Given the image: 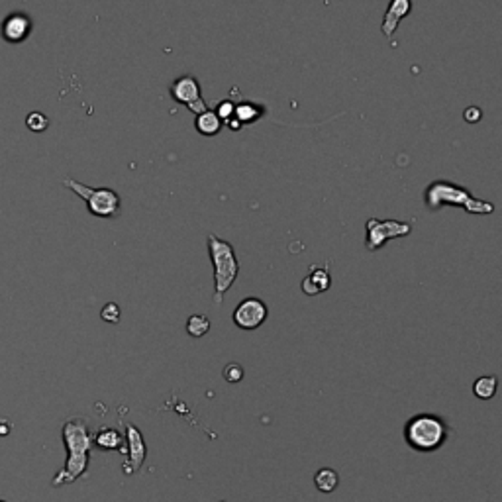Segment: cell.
<instances>
[{
  "instance_id": "cell-1",
  "label": "cell",
  "mask_w": 502,
  "mask_h": 502,
  "mask_svg": "<svg viewBox=\"0 0 502 502\" xmlns=\"http://www.w3.org/2000/svg\"><path fill=\"white\" fill-rule=\"evenodd\" d=\"M61 438L67 450V462L52 479V487H65L81 479L89 467V455L93 448V434L84 418H69L63 424Z\"/></svg>"
},
{
  "instance_id": "cell-2",
  "label": "cell",
  "mask_w": 502,
  "mask_h": 502,
  "mask_svg": "<svg viewBox=\"0 0 502 502\" xmlns=\"http://www.w3.org/2000/svg\"><path fill=\"white\" fill-rule=\"evenodd\" d=\"M424 202L430 212H436L443 206H462L469 214H492L494 212L492 202L473 196L471 191H467L465 186L450 183L445 179H438L428 185V189L424 191Z\"/></svg>"
},
{
  "instance_id": "cell-3",
  "label": "cell",
  "mask_w": 502,
  "mask_h": 502,
  "mask_svg": "<svg viewBox=\"0 0 502 502\" xmlns=\"http://www.w3.org/2000/svg\"><path fill=\"white\" fill-rule=\"evenodd\" d=\"M206 246H208V256L214 267V302L222 304L224 295L232 288L239 275V261H237L234 246L216 234L206 236Z\"/></svg>"
},
{
  "instance_id": "cell-4",
  "label": "cell",
  "mask_w": 502,
  "mask_h": 502,
  "mask_svg": "<svg viewBox=\"0 0 502 502\" xmlns=\"http://www.w3.org/2000/svg\"><path fill=\"white\" fill-rule=\"evenodd\" d=\"M404 438L410 448L416 451H434L445 440V424L431 414H420L408 420Z\"/></svg>"
},
{
  "instance_id": "cell-5",
  "label": "cell",
  "mask_w": 502,
  "mask_h": 502,
  "mask_svg": "<svg viewBox=\"0 0 502 502\" xmlns=\"http://www.w3.org/2000/svg\"><path fill=\"white\" fill-rule=\"evenodd\" d=\"M63 185L67 186L69 191H73L77 196H81L82 200L87 202L89 206V212L93 216H98V218H114L118 216L120 212V195L112 191V189H106V186H98V189H93V186H87L75 181V179H65Z\"/></svg>"
},
{
  "instance_id": "cell-6",
  "label": "cell",
  "mask_w": 502,
  "mask_h": 502,
  "mask_svg": "<svg viewBox=\"0 0 502 502\" xmlns=\"http://www.w3.org/2000/svg\"><path fill=\"white\" fill-rule=\"evenodd\" d=\"M365 246L369 251H377L385 246L389 239L410 236L412 226L408 222H400V220H379V218H369L365 222Z\"/></svg>"
},
{
  "instance_id": "cell-7",
  "label": "cell",
  "mask_w": 502,
  "mask_h": 502,
  "mask_svg": "<svg viewBox=\"0 0 502 502\" xmlns=\"http://www.w3.org/2000/svg\"><path fill=\"white\" fill-rule=\"evenodd\" d=\"M169 91L177 103L189 106V110H193L196 116L208 110L205 98L200 96V82L196 81V77L193 75H183V77L175 79Z\"/></svg>"
},
{
  "instance_id": "cell-8",
  "label": "cell",
  "mask_w": 502,
  "mask_h": 502,
  "mask_svg": "<svg viewBox=\"0 0 502 502\" xmlns=\"http://www.w3.org/2000/svg\"><path fill=\"white\" fill-rule=\"evenodd\" d=\"M267 316H269V308L265 302L257 297H247L237 304L232 320L239 330L251 332V330L259 328L267 320Z\"/></svg>"
},
{
  "instance_id": "cell-9",
  "label": "cell",
  "mask_w": 502,
  "mask_h": 502,
  "mask_svg": "<svg viewBox=\"0 0 502 502\" xmlns=\"http://www.w3.org/2000/svg\"><path fill=\"white\" fill-rule=\"evenodd\" d=\"M126 441H128V462H124L122 469L124 473L132 475L133 471H138L144 465L147 448H145L142 431L138 430L133 424H126Z\"/></svg>"
},
{
  "instance_id": "cell-10",
  "label": "cell",
  "mask_w": 502,
  "mask_h": 502,
  "mask_svg": "<svg viewBox=\"0 0 502 502\" xmlns=\"http://www.w3.org/2000/svg\"><path fill=\"white\" fill-rule=\"evenodd\" d=\"M31 31V20L28 14L14 12L2 22V38L10 43H22L28 40Z\"/></svg>"
},
{
  "instance_id": "cell-11",
  "label": "cell",
  "mask_w": 502,
  "mask_h": 502,
  "mask_svg": "<svg viewBox=\"0 0 502 502\" xmlns=\"http://www.w3.org/2000/svg\"><path fill=\"white\" fill-rule=\"evenodd\" d=\"M410 10H412V0H390L389 8L385 12V18H383V24H381V31L385 34L387 40H392L400 20L404 16H408Z\"/></svg>"
},
{
  "instance_id": "cell-12",
  "label": "cell",
  "mask_w": 502,
  "mask_h": 502,
  "mask_svg": "<svg viewBox=\"0 0 502 502\" xmlns=\"http://www.w3.org/2000/svg\"><path fill=\"white\" fill-rule=\"evenodd\" d=\"M332 287V277H330L328 267H310V275L302 281V290L308 297H314L320 293H326Z\"/></svg>"
},
{
  "instance_id": "cell-13",
  "label": "cell",
  "mask_w": 502,
  "mask_h": 502,
  "mask_svg": "<svg viewBox=\"0 0 502 502\" xmlns=\"http://www.w3.org/2000/svg\"><path fill=\"white\" fill-rule=\"evenodd\" d=\"M124 438L122 434L118 430H114V428H103V430H98L94 434L93 438V443H96L101 450H106V451H114V450H120L122 453H126V448H124Z\"/></svg>"
},
{
  "instance_id": "cell-14",
  "label": "cell",
  "mask_w": 502,
  "mask_h": 502,
  "mask_svg": "<svg viewBox=\"0 0 502 502\" xmlns=\"http://www.w3.org/2000/svg\"><path fill=\"white\" fill-rule=\"evenodd\" d=\"M195 126L198 133H202V135H216V133L222 130L224 124L218 118V114H216L214 110H205V112L196 116Z\"/></svg>"
},
{
  "instance_id": "cell-15",
  "label": "cell",
  "mask_w": 502,
  "mask_h": 502,
  "mask_svg": "<svg viewBox=\"0 0 502 502\" xmlns=\"http://www.w3.org/2000/svg\"><path fill=\"white\" fill-rule=\"evenodd\" d=\"M496 377L494 375H485V377H479V379L473 383V392L475 397L481 400H489L496 394Z\"/></svg>"
},
{
  "instance_id": "cell-16",
  "label": "cell",
  "mask_w": 502,
  "mask_h": 502,
  "mask_svg": "<svg viewBox=\"0 0 502 502\" xmlns=\"http://www.w3.org/2000/svg\"><path fill=\"white\" fill-rule=\"evenodd\" d=\"M338 473L334 471V469H330V467H324V469H320L314 475V485H316V489L320 492H334L336 487H338Z\"/></svg>"
},
{
  "instance_id": "cell-17",
  "label": "cell",
  "mask_w": 502,
  "mask_h": 502,
  "mask_svg": "<svg viewBox=\"0 0 502 502\" xmlns=\"http://www.w3.org/2000/svg\"><path fill=\"white\" fill-rule=\"evenodd\" d=\"M261 114L263 110L256 106V104H249V103H239L236 104V110H234V118H236L237 122L242 124H249V122H256L257 118H261Z\"/></svg>"
},
{
  "instance_id": "cell-18",
  "label": "cell",
  "mask_w": 502,
  "mask_h": 502,
  "mask_svg": "<svg viewBox=\"0 0 502 502\" xmlns=\"http://www.w3.org/2000/svg\"><path fill=\"white\" fill-rule=\"evenodd\" d=\"M186 332L193 338H202L210 332V320L205 314H193L186 320Z\"/></svg>"
},
{
  "instance_id": "cell-19",
  "label": "cell",
  "mask_w": 502,
  "mask_h": 502,
  "mask_svg": "<svg viewBox=\"0 0 502 502\" xmlns=\"http://www.w3.org/2000/svg\"><path fill=\"white\" fill-rule=\"evenodd\" d=\"M47 126H50V120L45 118V114L30 112L28 114V118H26V128H28L30 132L40 133L43 132V130H47Z\"/></svg>"
},
{
  "instance_id": "cell-20",
  "label": "cell",
  "mask_w": 502,
  "mask_h": 502,
  "mask_svg": "<svg viewBox=\"0 0 502 502\" xmlns=\"http://www.w3.org/2000/svg\"><path fill=\"white\" fill-rule=\"evenodd\" d=\"M120 314L122 312H120V307L116 302H108L101 310V318H103L104 322H108V324H118L120 322Z\"/></svg>"
},
{
  "instance_id": "cell-21",
  "label": "cell",
  "mask_w": 502,
  "mask_h": 502,
  "mask_svg": "<svg viewBox=\"0 0 502 502\" xmlns=\"http://www.w3.org/2000/svg\"><path fill=\"white\" fill-rule=\"evenodd\" d=\"M222 375H224V379L228 383H239V381L244 379V367L237 365V363H230V365L224 367Z\"/></svg>"
},
{
  "instance_id": "cell-22",
  "label": "cell",
  "mask_w": 502,
  "mask_h": 502,
  "mask_svg": "<svg viewBox=\"0 0 502 502\" xmlns=\"http://www.w3.org/2000/svg\"><path fill=\"white\" fill-rule=\"evenodd\" d=\"M234 110H236V104L232 103V101H222V103L218 104V108H216L214 112L218 114V118L222 120V124H226L228 120L234 118Z\"/></svg>"
},
{
  "instance_id": "cell-23",
  "label": "cell",
  "mask_w": 502,
  "mask_h": 502,
  "mask_svg": "<svg viewBox=\"0 0 502 502\" xmlns=\"http://www.w3.org/2000/svg\"><path fill=\"white\" fill-rule=\"evenodd\" d=\"M463 118H465V122H479L482 118V112L477 108V106H471V108H467L465 114H463Z\"/></svg>"
},
{
  "instance_id": "cell-24",
  "label": "cell",
  "mask_w": 502,
  "mask_h": 502,
  "mask_svg": "<svg viewBox=\"0 0 502 502\" xmlns=\"http://www.w3.org/2000/svg\"><path fill=\"white\" fill-rule=\"evenodd\" d=\"M226 126H228L230 130H242V124L237 122L236 118H232V120H228V122H226Z\"/></svg>"
},
{
  "instance_id": "cell-25",
  "label": "cell",
  "mask_w": 502,
  "mask_h": 502,
  "mask_svg": "<svg viewBox=\"0 0 502 502\" xmlns=\"http://www.w3.org/2000/svg\"><path fill=\"white\" fill-rule=\"evenodd\" d=\"M0 502H6V501H2V499H0Z\"/></svg>"
}]
</instances>
